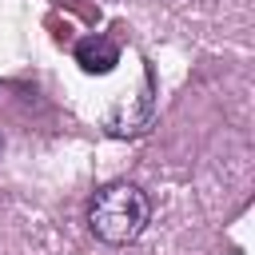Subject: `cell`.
<instances>
[{
  "label": "cell",
  "instance_id": "obj_1",
  "mask_svg": "<svg viewBox=\"0 0 255 255\" xmlns=\"http://www.w3.org/2000/svg\"><path fill=\"white\" fill-rule=\"evenodd\" d=\"M147 195L135 183H108L96 191L92 207H88V227L96 239L124 247L131 239H139V231L147 227Z\"/></svg>",
  "mask_w": 255,
  "mask_h": 255
},
{
  "label": "cell",
  "instance_id": "obj_2",
  "mask_svg": "<svg viewBox=\"0 0 255 255\" xmlns=\"http://www.w3.org/2000/svg\"><path fill=\"white\" fill-rule=\"evenodd\" d=\"M76 64L88 72V76H108L116 64H120V48L108 40V36H84L76 44Z\"/></svg>",
  "mask_w": 255,
  "mask_h": 255
}]
</instances>
